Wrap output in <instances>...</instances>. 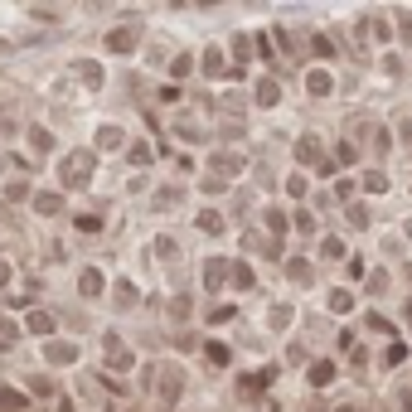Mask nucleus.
Listing matches in <instances>:
<instances>
[{
    "instance_id": "7ed1b4c3",
    "label": "nucleus",
    "mask_w": 412,
    "mask_h": 412,
    "mask_svg": "<svg viewBox=\"0 0 412 412\" xmlns=\"http://www.w3.org/2000/svg\"><path fill=\"white\" fill-rule=\"evenodd\" d=\"M339 412H359V408H339Z\"/></svg>"
},
{
    "instance_id": "f03ea898",
    "label": "nucleus",
    "mask_w": 412,
    "mask_h": 412,
    "mask_svg": "<svg viewBox=\"0 0 412 412\" xmlns=\"http://www.w3.org/2000/svg\"><path fill=\"white\" fill-rule=\"evenodd\" d=\"M0 408H20V393H10V388H0Z\"/></svg>"
},
{
    "instance_id": "f257e3e1",
    "label": "nucleus",
    "mask_w": 412,
    "mask_h": 412,
    "mask_svg": "<svg viewBox=\"0 0 412 412\" xmlns=\"http://www.w3.org/2000/svg\"><path fill=\"white\" fill-rule=\"evenodd\" d=\"M330 379H335V369H330L325 359H320V364H310V383H330Z\"/></svg>"
}]
</instances>
